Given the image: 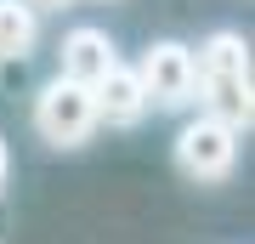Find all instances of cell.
<instances>
[{
	"instance_id": "6da1fadb",
	"label": "cell",
	"mask_w": 255,
	"mask_h": 244,
	"mask_svg": "<svg viewBox=\"0 0 255 244\" xmlns=\"http://www.w3.org/2000/svg\"><path fill=\"white\" fill-rule=\"evenodd\" d=\"M193 80H199V102H204L210 119H221L233 131H250L255 102H250V45H244V34L216 28L199 45V57H193Z\"/></svg>"
},
{
	"instance_id": "7a4b0ae2",
	"label": "cell",
	"mask_w": 255,
	"mask_h": 244,
	"mask_svg": "<svg viewBox=\"0 0 255 244\" xmlns=\"http://www.w3.org/2000/svg\"><path fill=\"white\" fill-rule=\"evenodd\" d=\"M34 131L46 136L51 148H80L85 136L97 131V102H91V85H74V80H57L40 91L34 102Z\"/></svg>"
},
{
	"instance_id": "3957f363",
	"label": "cell",
	"mask_w": 255,
	"mask_h": 244,
	"mask_svg": "<svg viewBox=\"0 0 255 244\" xmlns=\"http://www.w3.org/2000/svg\"><path fill=\"white\" fill-rule=\"evenodd\" d=\"M176 165H182V176L193 182H227L233 165H238V131L221 125V119H187L182 136H176Z\"/></svg>"
},
{
	"instance_id": "277c9868",
	"label": "cell",
	"mask_w": 255,
	"mask_h": 244,
	"mask_svg": "<svg viewBox=\"0 0 255 244\" xmlns=\"http://www.w3.org/2000/svg\"><path fill=\"white\" fill-rule=\"evenodd\" d=\"M136 80H142L147 108H187V102H199L193 51H187L182 40H159V45H147V57H142Z\"/></svg>"
},
{
	"instance_id": "5b68a950",
	"label": "cell",
	"mask_w": 255,
	"mask_h": 244,
	"mask_svg": "<svg viewBox=\"0 0 255 244\" xmlns=\"http://www.w3.org/2000/svg\"><path fill=\"white\" fill-rule=\"evenodd\" d=\"M114 63H119V57H114L108 28L80 23V28H68V34H63V80H74V85H97Z\"/></svg>"
},
{
	"instance_id": "8992f818",
	"label": "cell",
	"mask_w": 255,
	"mask_h": 244,
	"mask_svg": "<svg viewBox=\"0 0 255 244\" xmlns=\"http://www.w3.org/2000/svg\"><path fill=\"white\" fill-rule=\"evenodd\" d=\"M91 102H97V119H108V125H142V114H147L142 80H136V68H125V63H114L91 85Z\"/></svg>"
},
{
	"instance_id": "52a82bcc",
	"label": "cell",
	"mask_w": 255,
	"mask_h": 244,
	"mask_svg": "<svg viewBox=\"0 0 255 244\" xmlns=\"http://www.w3.org/2000/svg\"><path fill=\"white\" fill-rule=\"evenodd\" d=\"M34 40H40L34 6H23V0H0V63L28 57V51H34Z\"/></svg>"
},
{
	"instance_id": "ba28073f",
	"label": "cell",
	"mask_w": 255,
	"mask_h": 244,
	"mask_svg": "<svg viewBox=\"0 0 255 244\" xmlns=\"http://www.w3.org/2000/svg\"><path fill=\"white\" fill-rule=\"evenodd\" d=\"M23 6H34V11H63L68 0H23Z\"/></svg>"
},
{
	"instance_id": "9c48e42d",
	"label": "cell",
	"mask_w": 255,
	"mask_h": 244,
	"mask_svg": "<svg viewBox=\"0 0 255 244\" xmlns=\"http://www.w3.org/2000/svg\"><path fill=\"white\" fill-rule=\"evenodd\" d=\"M0 182H6V136H0Z\"/></svg>"
}]
</instances>
